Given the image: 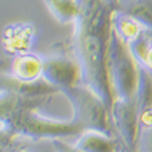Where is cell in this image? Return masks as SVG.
<instances>
[{"instance_id":"8fae6325","label":"cell","mask_w":152,"mask_h":152,"mask_svg":"<svg viewBox=\"0 0 152 152\" xmlns=\"http://www.w3.org/2000/svg\"><path fill=\"white\" fill-rule=\"evenodd\" d=\"M140 22L152 34V0H118V7Z\"/></svg>"},{"instance_id":"5b68a950","label":"cell","mask_w":152,"mask_h":152,"mask_svg":"<svg viewBox=\"0 0 152 152\" xmlns=\"http://www.w3.org/2000/svg\"><path fill=\"white\" fill-rule=\"evenodd\" d=\"M111 126L123 152H136L139 134L137 110L134 99H115L110 110Z\"/></svg>"},{"instance_id":"ac0fdd59","label":"cell","mask_w":152,"mask_h":152,"mask_svg":"<svg viewBox=\"0 0 152 152\" xmlns=\"http://www.w3.org/2000/svg\"><path fill=\"white\" fill-rule=\"evenodd\" d=\"M63 1H72V3H77L78 0H63Z\"/></svg>"},{"instance_id":"9c48e42d","label":"cell","mask_w":152,"mask_h":152,"mask_svg":"<svg viewBox=\"0 0 152 152\" xmlns=\"http://www.w3.org/2000/svg\"><path fill=\"white\" fill-rule=\"evenodd\" d=\"M72 146L79 152H117L121 147L115 135L99 130L82 132Z\"/></svg>"},{"instance_id":"8992f818","label":"cell","mask_w":152,"mask_h":152,"mask_svg":"<svg viewBox=\"0 0 152 152\" xmlns=\"http://www.w3.org/2000/svg\"><path fill=\"white\" fill-rule=\"evenodd\" d=\"M43 60L42 79L58 93L80 84V69L74 57L66 54H53Z\"/></svg>"},{"instance_id":"4fadbf2b","label":"cell","mask_w":152,"mask_h":152,"mask_svg":"<svg viewBox=\"0 0 152 152\" xmlns=\"http://www.w3.org/2000/svg\"><path fill=\"white\" fill-rule=\"evenodd\" d=\"M128 49L137 65L152 73V34L144 33L130 43Z\"/></svg>"},{"instance_id":"7a4b0ae2","label":"cell","mask_w":152,"mask_h":152,"mask_svg":"<svg viewBox=\"0 0 152 152\" xmlns=\"http://www.w3.org/2000/svg\"><path fill=\"white\" fill-rule=\"evenodd\" d=\"M39 110L40 108H29L21 112L11 124L12 135L34 141H53L75 137L83 132L73 118L58 119L44 115Z\"/></svg>"},{"instance_id":"e0dca14e","label":"cell","mask_w":152,"mask_h":152,"mask_svg":"<svg viewBox=\"0 0 152 152\" xmlns=\"http://www.w3.org/2000/svg\"><path fill=\"white\" fill-rule=\"evenodd\" d=\"M53 145H54V148L60 150L62 152H79L72 146V144L67 142L66 140H53Z\"/></svg>"},{"instance_id":"52a82bcc","label":"cell","mask_w":152,"mask_h":152,"mask_svg":"<svg viewBox=\"0 0 152 152\" xmlns=\"http://www.w3.org/2000/svg\"><path fill=\"white\" fill-rule=\"evenodd\" d=\"M38 28L31 22L10 23L3 29L1 46L6 55L18 56L21 54L31 53L35 44Z\"/></svg>"},{"instance_id":"7c38bea8","label":"cell","mask_w":152,"mask_h":152,"mask_svg":"<svg viewBox=\"0 0 152 152\" xmlns=\"http://www.w3.org/2000/svg\"><path fill=\"white\" fill-rule=\"evenodd\" d=\"M137 68V85L134 100L137 112H140L152 107V73L139 65Z\"/></svg>"},{"instance_id":"6da1fadb","label":"cell","mask_w":152,"mask_h":152,"mask_svg":"<svg viewBox=\"0 0 152 152\" xmlns=\"http://www.w3.org/2000/svg\"><path fill=\"white\" fill-rule=\"evenodd\" d=\"M118 0H78L71 50L80 69V84L93 90L108 110L113 104L107 73L111 16Z\"/></svg>"},{"instance_id":"9a60e30c","label":"cell","mask_w":152,"mask_h":152,"mask_svg":"<svg viewBox=\"0 0 152 152\" xmlns=\"http://www.w3.org/2000/svg\"><path fill=\"white\" fill-rule=\"evenodd\" d=\"M136 152H152V128L139 132Z\"/></svg>"},{"instance_id":"5bb4252c","label":"cell","mask_w":152,"mask_h":152,"mask_svg":"<svg viewBox=\"0 0 152 152\" xmlns=\"http://www.w3.org/2000/svg\"><path fill=\"white\" fill-rule=\"evenodd\" d=\"M42 141H34L31 139L26 137H20V136H14L12 141L3 150V152H37L35 148H38L42 144Z\"/></svg>"},{"instance_id":"ba28073f","label":"cell","mask_w":152,"mask_h":152,"mask_svg":"<svg viewBox=\"0 0 152 152\" xmlns=\"http://www.w3.org/2000/svg\"><path fill=\"white\" fill-rule=\"evenodd\" d=\"M44 60L34 53L15 56L10 65L9 74L12 79L22 84H32L42 79Z\"/></svg>"},{"instance_id":"30bf717a","label":"cell","mask_w":152,"mask_h":152,"mask_svg":"<svg viewBox=\"0 0 152 152\" xmlns=\"http://www.w3.org/2000/svg\"><path fill=\"white\" fill-rule=\"evenodd\" d=\"M111 27L112 31L125 45H129L140 35L147 32L140 22L119 9H116L112 12Z\"/></svg>"},{"instance_id":"3957f363","label":"cell","mask_w":152,"mask_h":152,"mask_svg":"<svg viewBox=\"0 0 152 152\" xmlns=\"http://www.w3.org/2000/svg\"><path fill=\"white\" fill-rule=\"evenodd\" d=\"M137 63L125 45L111 29L107 49V73L115 99H134L137 85Z\"/></svg>"},{"instance_id":"2e32d148","label":"cell","mask_w":152,"mask_h":152,"mask_svg":"<svg viewBox=\"0 0 152 152\" xmlns=\"http://www.w3.org/2000/svg\"><path fill=\"white\" fill-rule=\"evenodd\" d=\"M14 82L15 79H12L10 77V74L6 69V61L0 60V89L12 85Z\"/></svg>"},{"instance_id":"d6986e66","label":"cell","mask_w":152,"mask_h":152,"mask_svg":"<svg viewBox=\"0 0 152 152\" xmlns=\"http://www.w3.org/2000/svg\"><path fill=\"white\" fill-rule=\"evenodd\" d=\"M54 152H62V151H60V150H56V148H55V151H54Z\"/></svg>"},{"instance_id":"277c9868","label":"cell","mask_w":152,"mask_h":152,"mask_svg":"<svg viewBox=\"0 0 152 152\" xmlns=\"http://www.w3.org/2000/svg\"><path fill=\"white\" fill-rule=\"evenodd\" d=\"M72 107V118L84 130H99L112 134L110 110L93 90L83 84L63 90Z\"/></svg>"}]
</instances>
